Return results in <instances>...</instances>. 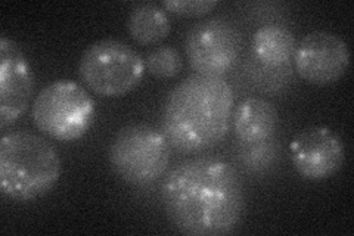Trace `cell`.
Masks as SVG:
<instances>
[{"instance_id":"cell-1","label":"cell","mask_w":354,"mask_h":236,"mask_svg":"<svg viewBox=\"0 0 354 236\" xmlns=\"http://www.w3.org/2000/svg\"><path fill=\"white\" fill-rule=\"evenodd\" d=\"M161 204L183 235L221 236L234 232L245 212V190L234 165L216 156H195L165 174Z\"/></svg>"},{"instance_id":"cell-2","label":"cell","mask_w":354,"mask_h":236,"mask_svg":"<svg viewBox=\"0 0 354 236\" xmlns=\"http://www.w3.org/2000/svg\"><path fill=\"white\" fill-rule=\"evenodd\" d=\"M234 105V91L223 77L191 74L165 96L161 131L177 151H208L226 138Z\"/></svg>"},{"instance_id":"cell-3","label":"cell","mask_w":354,"mask_h":236,"mask_svg":"<svg viewBox=\"0 0 354 236\" xmlns=\"http://www.w3.org/2000/svg\"><path fill=\"white\" fill-rule=\"evenodd\" d=\"M62 161L55 146L36 133L9 131L0 140V189L14 201H32L58 183Z\"/></svg>"},{"instance_id":"cell-4","label":"cell","mask_w":354,"mask_h":236,"mask_svg":"<svg viewBox=\"0 0 354 236\" xmlns=\"http://www.w3.org/2000/svg\"><path fill=\"white\" fill-rule=\"evenodd\" d=\"M108 158L121 181L142 186L164 176L171 160V145L161 130L145 122H133L117 131Z\"/></svg>"},{"instance_id":"cell-5","label":"cell","mask_w":354,"mask_h":236,"mask_svg":"<svg viewBox=\"0 0 354 236\" xmlns=\"http://www.w3.org/2000/svg\"><path fill=\"white\" fill-rule=\"evenodd\" d=\"M36 127L52 139L73 142L83 138L95 117V100L73 80H57L43 87L31 107Z\"/></svg>"},{"instance_id":"cell-6","label":"cell","mask_w":354,"mask_h":236,"mask_svg":"<svg viewBox=\"0 0 354 236\" xmlns=\"http://www.w3.org/2000/svg\"><path fill=\"white\" fill-rule=\"evenodd\" d=\"M145 62L127 43L104 39L92 43L80 58V82L102 98H120L136 89L145 75Z\"/></svg>"},{"instance_id":"cell-7","label":"cell","mask_w":354,"mask_h":236,"mask_svg":"<svg viewBox=\"0 0 354 236\" xmlns=\"http://www.w3.org/2000/svg\"><path fill=\"white\" fill-rule=\"evenodd\" d=\"M242 51L239 28L225 18H208L187 31L185 52L198 74L223 77L234 69Z\"/></svg>"},{"instance_id":"cell-8","label":"cell","mask_w":354,"mask_h":236,"mask_svg":"<svg viewBox=\"0 0 354 236\" xmlns=\"http://www.w3.org/2000/svg\"><path fill=\"white\" fill-rule=\"evenodd\" d=\"M295 71L315 86L338 82L350 65L348 44L329 31H312L297 43L294 52Z\"/></svg>"},{"instance_id":"cell-9","label":"cell","mask_w":354,"mask_h":236,"mask_svg":"<svg viewBox=\"0 0 354 236\" xmlns=\"http://www.w3.org/2000/svg\"><path fill=\"white\" fill-rule=\"evenodd\" d=\"M291 163L307 181H325L346 163V146L338 134L325 126L310 127L290 145Z\"/></svg>"},{"instance_id":"cell-10","label":"cell","mask_w":354,"mask_h":236,"mask_svg":"<svg viewBox=\"0 0 354 236\" xmlns=\"http://www.w3.org/2000/svg\"><path fill=\"white\" fill-rule=\"evenodd\" d=\"M32 73L19 44L9 37L0 39V126L15 122L30 107Z\"/></svg>"},{"instance_id":"cell-11","label":"cell","mask_w":354,"mask_h":236,"mask_svg":"<svg viewBox=\"0 0 354 236\" xmlns=\"http://www.w3.org/2000/svg\"><path fill=\"white\" fill-rule=\"evenodd\" d=\"M278 125V109L269 100L257 96L243 99L234 114L235 134L242 143H259L273 139Z\"/></svg>"},{"instance_id":"cell-12","label":"cell","mask_w":354,"mask_h":236,"mask_svg":"<svg viewBox=\"0 0 354 236\" xmlns=\"http://www.w3.org/2000/svg\"><path fill=\"white\" fill-rule=\"evenodd\" d=\"M295 36L291 30L279 24H264L252 36V51L256 58L268 66L290 64L295 52Z\"/></svg>"},{"instance_id":"cell-13","label":"cell","mask_w":354,"mask_h":236,"mask_svg":"<svg viewBox=\"0 0 354 236\" xmlns=\"http://www.w3.org/2000/svg\"><path fill=\"white\" fill-rule=\"evenodd\" d=\"M171 22L167 10L157 3H139L130 10L127 31L130 37L142 46L160 43L169 36Z\"/></svg>"},{"instance_id":"cell-14","label":"cell","mask_w":354,"mask_h":236,"mask_svg":"<svg viewBox=\"0 0 354 236\" xmlns=\"http://www.w3.org/2000/svg\"><path fill=\"white\" fill-rule=\"evenodd\" d=\"M143 62L151 75L162 80L174 78L183 69L182 53L173 46H160L149 51L143 56Z\"/></svg>"},{"instance_id":"cell-15","label":"cell","mask_w":354,"mask_h":236,"mask_svg":"<svg viewBox=\"0 0 354 236\" xmlns=\"http://www.w3.org/2000/svg\"><path fill=\"white\" fill-rule=\"evenodd\" d=\"M161 6L167 12L180 17H203L218 6L217 0H164Z\"/></svg>"}]
</instances>
